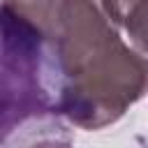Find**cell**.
<instances>
[{
  "label": "cell",
  "mask_w": 148,
  "mask_h": 148,
  "mask_svg": "<svg viewBox=\"0 0 148 148\" xmlns=\"http://www.w3.org/2000/svg\"><path fill=\"white\" fill-rule=\"evenodd\" d=\"M58 111L81 130H99L146 92V56L125 44L102 0H58Z\"/></svg>",
  "instance_id": "1"
},
{
  "label": "cell",
  "mask_w": 148,
  "mask_h": 148,
  "mask_svg": "<svg viewBox=\"0 0 148 148\" xmlns=\"http://www.w3.org/2000/svg\"><path fill=\"white\" fill-rule=\"evenodd\" d=\"M58 0H0V146L67 143L58 111Z\"/></svg>",
  "instance_id": "2"
},
{
  "label": "cell",
  "mask_w": 148,
  "mask_h": 148,
  "mask_svg": "<svg viewBox=\"0 0 148 148\" xmlns=\"http://www.w3.org/2000/svg\"><path fill=\"white\" fill-rule=\"evenodd\" d=\"M102 7L109 18L130 35L132 46L146 56V0H102Z\"/></svg>",
  "instance_id": "3"
}]
</instances>
